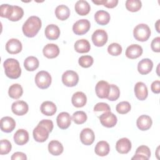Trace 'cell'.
<instances>
[{"mask_svg":"<svg viewBox=\"0 0 160 160\" xmlns=\"http://www.w3.org/2000/svg\"><path fill=\"white\" fill-rule=\"evenodd\" d=\"M153 67L152 61L148 58L142 59L141 60L138 64V72L142 75H146L149 73Z\"/></svg>","mask_w":160,"mask_h":160,"instance_id":"cell-19","label":"cell"},{"mask_svg":"<svg viewBox=\"0 0 160 160\" xmlns=\"http://www.w3.org/2000/svg\"><path fill=\"white\" fill-rule=\"evenodd\" d=\"M135 154L142 155V156L146 157L149 159L151 156V151H150V149L148 146H146L145 145H142V146H139L137 148Z\"/></svg>","mask_w":160,"mask_h":160,"instance_id":"cell-44","label":"cell"},{"mask_svg":"<svg viewBox=\"0 0 160 160\" xmlns=\"http://www.w3.org/2000/svg\"><path fill=\"white\" fill-rule=\"evenodd\" d=\"M14 141L18 145L22 146L27 143L29 141V133L23 129H18L14 134Z\"/></svg>","mask_w":160,"mask_h":160,"instance_id":"cell-21","label":"cell"},{"mask_svg":"<svg viewBox=\"0 0 160 160\" xmlns=\"http://www.w3.org/2000/svg\"><path fill=\"white\" fill-rule=\"evenodd\" d=\"M42 26L41 20L39 18L35 16L29 17L22 25V32L24 36L28 38L34 37Z\"/></svg>","mask_w":160,"mask_h":160,"instance_id":"cell-1","label":"cell"},{"mask_svg":"<svg viewBox=\"0 0 160 160\" xmlns=\"http://www.w3.org/2000/svg\"><path fill=\"white\" fill-rule=\"evenodd\" d=\"M131 108V104L128 101H122L118 103L116 107V111L121 114H124L130 111Z\"/></svg>","mask_w":160,"mask_h":160,"instance_id":"cell-39","label":"cell"},{"mask_svg":"<svg viewBox=\"0 0 160 160\" xmlns=\"http://www.w3.org/2000/svg\"><path fill=\"white\" fill-rule=\"evenodd\" d=\"M151 47L154 52H159L160 51V38L156 37L151 42Z\"/></svg>","mask_w":160,"mask_h":160,"instance_id":"cell-46","label":"cell"},{"mask_svg":"<svg viewBox=\"0 0 160 160\" xmlns=\"http://www.w3.org/2000/svg\"><path fill=\"white\" fill-rule=\"evenodd\" d=\"M99 121L101 124L106 128L114 127L118 121L117 117L111 111H106L99 117Z\"/></svg>","mask_w":160,"mask_h":160,"instance_id":"cell-8","label":"cell"},{"mask_svg":"<svg viewBox=\"0 0 160 160\" xmlns=\"http://www.w3.org/2000/svg\"><path fill=\"white\" fill-rule=\"evenodd\" d=\"M23 93L22 86L19 84H14L11 85L8 90V94L10 98L12 99H19Z\"/></svg>","mask_w":160,"mask_h":160,"instance_id":"cell-33","label":"cell"},{"mask_svg":"<svg viewBox=\"0 0 160 160\" xmlns=\"http://www.w3.org/2000/svg\"><path fill=\"white\" fill-rule=\"evenodd\" d=\"M122 47L118 43H111L108 47V52L112 56H117L122 53Z\"/></svg>","mask_w":160,"mask_h":160,"instance_id":"cell-41","label":"cell"},{"mask_svg":"<svg viewBox=\"0 0 160 160\" xmlns=\"http://www.w3.org/2000/svg\"><path fill=\"white\" fill-rule=\"evenodd\" d=\"M152 124V119L148 115H141L136 121V125L138 129L141 131L148 130L151 127Z\"/></svg>","mask_w":160,"mask_h":160,"instance_id":"cell-22","label":"cell"},{"mask_svg":"<svg viewBox=\"0 0 160 160\" xmlns=\"http://www.w3.org/2000/svg\"><path fill=\"white\" fill-rule=\"evenodd\" d=\"M94 111H111L110 106L105 102H98L94 107Z\"/></svg>","mask_w":160,"mask_h":160,"instance_id":"cell-45","label":"cell"},{"mask_svg":"<svg viewBox=\"0 0 160 160\" xmlns=\"http://www.w3.org/2000/svg\"><path fill=\"white\" fill-rule=\"evenodd\" d=\"M62 81L68 87L75 86L79 81L78 74L74 71H67L62 75Z\"/></svg>","mask_w":160,"mask_h":160,"instance_id":"cell-6","label":"cell"},{"mask_svg":"<svg viewBox=\"0 0 160 160\" xmlns=\"http://www.w3.org/2000/svg\"><path fill=\"white\" fill-rule=\"evenodd\" d=\"M16 127V122L13 118L9 116H5L1 119V129L5 132H12Z\"/></svg>","mask_w":160,"mask_h":160,"instance_id":"cell-20","label":"cell"},{"mask_svg":"<svg viewBox=\"0 0 160 160\" xmlns=\"http://www.w3.org/2000/svg\"><path fill=\"white\" fill-rule=\"evenodd\" d=\"M12 148V146L11 142L7 139H2L1 140V145H0V154L4 155L8 154Z\"/></svg>","mask_w":160,"mask_h":160,"instance_id":"cell-42","label":"cell"},{"mask_svg":"<svg viewBox=\"0 0 160 160\" xmlns=\"http://www.w3.org/2000/svg\"><path fill=\"white\" fill-rule=\"evenodd\" d=\"M24 15L22 8L18 6H13V11L11 17L8 19L11 21H18L20 20Z\"/></svg>","mask_w":160,"mask_h":160,"instance_id":"cell-36","label":"cell"},{"mask_svg":"<svg viewBox=\"0 0 160 160\" xmlns=\"http://www.w3.org/2000/svg\"><path fill=\"white\" fill-rule=\"evenodd\" d=\"M38 124H41V125L45 126L46 128H47L50 132L53 129V122L50 119H42Z\"/></svg>","mask_w":160,"mask_h":160,"instance_id":"cell-47","label":"cell"},{"mask_svg":"<svg viewBox=\"0 0 160 160\" xmlns=\"http://www.w3.org/2000/svg\"><path fill=\"white\" fill-rule=\"evenodd\" d=\"M142 47L138 44H131L129 46L126 50V56L127 58L134 59L140 57L142 54Z\"/></svg>","mask_w":160,"mask_h":160,"instance_id":"cell-16","label":"cell"},{"mask_svg":"<svg viewBox=\"0 0 160 160\" xmlns=\"http://www.w3.org/2000/svg\"><path fill=\"white\" fill-rule=\"evenodd\" d=\"M92 2L97 5L102 4L108 8H113L116 7L118 3V0H98V1H92Z\"/></svg>","mask_w":160,"mask_h":160,"instance_id":"cell-43","label":"cell"},{"mask_svg":"<svg viewBox=\"0 0 160 160\" xmlns=\"http://www.w3.org/2000/svg\"><path fill=\"white\" fill-rule=\"evenodd\" d=\"M49 132H50L47 128L38 124L33 130V138L36 141L39 142H43L48 139Z\"/></svg>","mask_w":160,"mask_h":160,"instance_id":"cell-5","label":"cell"},{"mask_svg":"<svg viewBox=\"0 0 160 160\" xmlns=\"http://www.w3.org/2000/svg\"><path fill=\"white\" fill-rule=\"evenodd\" d=\"M131 142L126 138L119 139L116 144V149L120 154H127L131 149Z\"/></svg>","mask_w":160,"mask_h":160,"instance_id":"cell-15","label":"cell"},{"mask_svg":"<svg viewBox=\"0 0 160 160\" xmlns=\"http://www.w3.org/2000/svg\"><path fill=\"white\" fill-rule=\"evenodd\" d=\"M13 11V6L3 4L1 5L0 7V16L2 18H5L9 19Z\"/></svg>","mask_w":160,"mask_h":160,"instance_id":"cell-38","label":"cell"},{"mask_svg":"<svg viewBox=\"0 0 160 160\" xmlns=\"http://www.w3.org/2000/svg\"><path fill=\"white\" fill-rule=\"evenodd\" d=\"M11 159V160H26L27 157L26 155L22 152H16L12 155Z\"/></svg>","mask_w":160,"mask_h":160,"instance_id":"cell-48","label":"cell"},{"mask_svg":"<svg viewBox=\"0 0 160 160\" xmlns=\"http://www.w3.org/2000/svg\"><path fill=\"white\" fill-rule=\"evenodd\" d=\"M39 61L34 56H29L24 61V66L28 71H34L39 67Z\"/></svg>","mask_w":160,"mask_h":160,"instance_id":"cell-32","label":"cell"},{"mask_svg":"<svg viewBox=\"0 0 160 160\" xmlns=\"http://www.w3.org/2000/svg\"><path fill=\"white\" fill-rule=\"evenodd\" d=\"M6 75L10 79H18L21 74L19 62L14 58H8L3 63Z\"/></svg>","mask_w":160,"mask_h":160,"instance_id":"cell-2","label":"cell"},{"mask_svg":"<svg viewBox=\"0 0 160 160\" xmlns=\"http://www.w3.org/2000/svg\"><path fill=\"white\" fill-rule=\"evenodd\" d=\"M108 34L103 29L96 30L92 35L93 44L97 47H102L108 41Z\"/></svg>","mask_w":160,"mask_h":160,"instance_id":"cell-9","label":"cell"},{"mask_svg":"<svg viewBox=\"0 0 160 160\" xmlns=\"http://www.w3.org/2000/svg\"><path fill=\"white\" fill-rule=\"evenodd\" d=\"M134 93L139 100H145L148 95L147 86L142 82H138L134 86Z\"/></svg>","mask_w":160,"mask_h":160,"instance_id":"cell-17","label":"cell"},{"mask_svg":"<svg viewBox=\"0 0 160 160\" xmlns=\"http://www.w3.org/2000/svg\"><path fill=\"white\" fill-rule=\"evenodd\" d=\"M132 159H140V160H148V159L146 158V157H145V156H142V155H141V154H135V155L131 158Z\"/></svg>","mask_w":160,"mask_h":160,"instance_id":"cell-50","label":"cell"},{"mask_svg":"<svg viewBox=\"0 0 160 160\" xmlns=\"http://www.w3.org/2000/svg\"><path fill=\"white\" fill-rule=\"evenodd\" d=\"M43 54L45 57L49 59H52L56 58L59 54V47L52 43L46 44L42 49Z\"/></svg>","mask_w":160,"mask_h":160,"instance_id":"cell-18","label":"cell"},{"mask_svg":"<svg viewBox=\"0 0 160 160\" xmlns=\"http://www.w3.org/2000/svg\"><path fill=\"white\" fill-rule=\"evenodd\" d=\"M91 27L88 19H82L76 21L72 26V31L76 35H82L88 32Z\"/></svg>","mask_w":160,"mask_h":160,"instance_id":"cell-7","label":"cell"},{"mask_svg":"<svg viewBox=\"0 0 160 160\" xmlns=\"http://www.w3.org/2000/svg\"><path fill=\"white\" fill-rule=\"evenodd\" d=\"M71 102L74 106L76 108H82L86 104V96L82 92H76L72 95L71 98Z\"/></svg>","mask_w":160,"mask_h":160,"instance_id":"cell-23","label":"cell"},{"mask_svg":"<svg viewBox=\"0 0 160 160\" xmlns=\"http://www.w3.org/2000/svg\"><path fill=\"white\" fill-rule=\"evenodd\" d=\"M159 19H158V20L157 21V22H156V24H155L156 29V30H157V31H158V32H160V31H159Z\"/></svg>","mask_w":160,"mask_h":160,"instance_id":"cell-51","label":"cell"},{"mask_svg":"<svg viewBox=\"0 0 160 160\" xmlns=\"http://www.w3.org/2000/svg\"><path fill=\"white\" fill-rule=\"evenodd\" d=\"M109 14L104 10H99L97 11L94 14V19L96 22L102 26L106 25L110 21Z\"/></svg>","mask_w":160,"mask_h":160,"instance_id":"cell-28","label":"cell"},{"mask_svg":"<svg viewBox=\"0 0 160 160\" xmlns=\"http://www.w3.org/2000/svg\"><path fill=\"white\" fill-rule=\"evenodd\" d=\"M133 35L137 41H146L151 36L150 28L146 24H139L134 28Z\"/></svg>","mask_w":160,"mask_h":160,"instance_id":"cell-3","label":"cell"},{"mask_svg":"<svg viewBox=\"0 0 160 160\" xmlns=\"http://www.w3.org/2000/svg\"><path fill=\"white\" fill-rule=\"evenodd\" d=\"M87 118L86 114L82 111L75 112L72 116V120L77 124H82L84 123L86 121Z\"/></svg>","mask_w":160,"mask_h":160,"instance_id":"cell-35","label":"cell"},{"mask_svg":"<svg viewBox=\"0 0 160 160\" xmlns=\"http://www.w3.org/2000/svg\"><path fill=\"white\" fill-rule=\"evenodd\" d=\"M29 107L28 104L23 101H17L12 104L11 110L12 112L18 116H22L28 111Z\"/></svg>","mask_w":160,"mask_h":160,"instance_id":"cell-12","label":"cell"},{"mask_svg":"<svg viewBox=\"0 0 160 160\" xmlns=\"http://www.w3.org/2000/svg\"><path fill=\"white\" fill-rule=\"evenodd\" d=\"M22 48V44L18 39H11L6 44V50L11 54H16L20 52Z\"/></svg>","mask_w":160,"mask_h":160,"instance_id":"cell-11","label":"cell"},{"mask_svg":"<svg viewBox=\"0 0 160 160\" xmlns=\"http://www.w3.org/2000/svg\"><path fill=\"white\" fill-rule=\"evenodd\" d=\"M45 36L49 40H56L60 35V30L58 26L49 24L45 29Z\"/></svg>","mask_w":160,"mask_h":160,"instance_id":"cell-25","label":"cell"},{"mask_svg":"<svg viewBox=\"0 0 160 160\" xmlns=\"http://www.w3.org/2000/svg\"><path fill=\"white\" fill-rule=\"evenodd\" d=\"M55 15L58 19L64 21L69 17L70 10L66 5L61 4L56 7L55 9Z\"/></svg>","mask_w":160,"mask_h":160,"instance_id":"cell-29","label":"cell"},{"mask_svg":"<svg viewBox=\"0 0 160 160\" xmlns=\"http://www.w3.org/2000/svg\"><path fill=\"white\" fill-rule=\"evenodd\" d=\"M75 11L80 16H86L87 15L90 10L91 6L89 4L84 0H80L76 2L75 4Z\"/></svg>","mask_w":160,"mask_h":160,"instance_id":"cell-26","label":"cell"},{"mask_svg":"<svg viewBox=\"0 0 160 160\" xmlns=\"http://www.w3.org/2000/svg\"><path fill=\"white\" fill-rule=\"evenodd\" d=\"M120 95V90L115 84H110V89L107 99L109 101H114L117 100Z\"/></svg>","mask_w":160,"mask_h":160,"instance_id":"cell-37","label":"cell"},{"mask_svg":"<svg viewBox=\"0 0 160 160\" xmlns=\"http://www.w3.org/2000/svg\"><path fill=\"white\" fill-rule=\"evenodd\" d=\"M110 151V147L108 142L105 141H99L94 148L95 153L99 156H105L108 155Z\"/></svg>","mask_w":160,"mask_h":160,"instance_id":"cell-27","label":"cell"},{"mask_svg":"<svg viewBox=\"0 0 160 160\" xmlns=\"http://www.w3.org/2000/svg\"><path fill=\"white\" fill-rule=\"evenodd\" d=\"M94 60L92 56H89V55H86V56H82L79 58L78 62L79 64L84 68H88L91 66L93 64Z\"/></svg>","mask_w":160,"mask_h":160,"instance_id":"cell-40","label":"cell"},{"mask_svg":"<svg viewBox=\"0 0 160 160\" xmlns=\"http://www.w3.org/2000/svg\"><path fill=\"white\" fill-rule=\"evenodd\" d=\"M152 91L155 94H159L160 92V81L159 80L152 82L151 86Z\"/></svg>","mask_w":160,"mask_h":160,"instance_id":"cell-49","label":"cell"},{"mask_svg":"<svg viewBox=\"0 0 160 160\" xmlns=\"http://www.w3.org/2000/svg\"><path fill=\"white\" fill-rule=\"evenodd\" d=\"M62 144L56 140H52L48 144V151L53 156H59L63 152Z\"/></svg>","mask_w":160,"mask_h":160,"instance_id":"cell-30","label":"cell"},{"mask_svg":"<svg viewBox=\"0 0 160 160\" xmlns=\"http://www.w3.org/2000/svg\"><path fill=\"white\" fill-rule=\"evenodd\" d=\"M52 78L50 74L45 71L38 72L35 76L36 86L40 89H44L49 87L51 84Z\"/></svg>","mask_w":160,"mask_h":160,"instance_id":"cell-4","label":"cell"},{"mask_svg":"<svg viewBox=\"0 0 160 160\" xmlns=\"http://www.w3.org/2000/svg\"><path fill=\"white\" fill-rule=\"evenodd\" d=\"M74 49L79 53L88 52L91 48L89 41L85 39L78 40L74 44Z\"/></svg>","mask_w":160,"mask_h":160,"instance_id":"cell-31","label":"cell"},{"mask_svg":"<svg viewBox=\"0 0 160 160\" xmlns=\"http://www.w3.org/2000/svg\"><path fill=\"white\" fill-rule=\"evenodd\" d=\"M142 6L141 1L139 0H127L126 1V8L131 12L138 11Z\"/></svg>","mask_w":160,"mask_h":160,"instance_id":"cell-34","label":"cell"},{"mask_svg":"<svg viewBox=\"0 0 160 160\" xmlns=\"http://www.w3.org/2000/svg\"><path fill=\"white\" fill-rule=\"evenodd\" d=\"M40 110L43 114L48 116H51L56 113L57 108L55 104L52 101H46L41 104Z\"/></svg>","mask_w":160,"mask_h":160,"instance_id":"cell-24","label":"cell"},{"mask_svg":"<svg viewBox=\"0 0 160 160\" xmlns=\"http://www.w3.org/2000/svg\"><path fill=\"white\" fill-rule=\"evenodd\" d=\"M57 124L61 129H66L69 127L71 124V118L67 112L59 113L56 118Z\"/></svg>","mask_w":160,"mask_h":160,"instance_id":"cell-14","label":"cell"},{"mask_svg":"<svg viewBox=\"0 0 160 160\" xmlns=\"http://www.w3.org/2000/svg\"><path fill=\"white\" fill-rule=\"evenodd\" d=\"M95 139L93 131L90 128L83 129L80 133V140L82 144L86 146L92 144Z\"/></svg>","mask_w":160,"mask_h":160,"instance_id":"cell-13","label":"cell"},{"mask_svg":"<svg viewBox=\"0 0 160 160\" xmlns=\"http://www.w3.org/2000/svg\"><path fill=\"white\" fill-rule=\"evenodd\" d=\"M110 84L105 81H99L95 88V91L97 96L99 98H107L109 94Z\"/></svg>","mask_w":160,"mask_h":160,"instance_id":"cell-10","label":"cell"}]
</instances>
